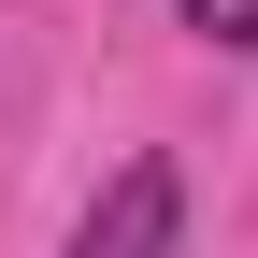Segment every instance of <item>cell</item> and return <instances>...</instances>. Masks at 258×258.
<instances>
[{
	"label": "cell",
	"instance_id": "1",
	"mask_svg": "<svg viewBox=\"0 0 258 258\" xmlns=\"http://www.w3.org/2000/svg\"><path fill=\"white\" fill-rule=\"evenodd\" d=\"M172 244H186V172L172 158H115V186L86 201L72 258H172Z\"/></svg>",
	"mask_w": 258,
	"mask_h": 258
},
{
	"label": "cell",
	"instance_id": "2",
	"mask_svg": "<svg viewBox=\"0 0 258 258\" xmlns=\"http://www.w3.org/2000/svg\"><path fill=\"white\" fill-rule=\"evenodd\" d=\"M186 29H201V43H230V57H244V43H258V0H186Z\"/></svg>",
	"mask_w": 258,
	"mask_h": 258
}]
</instances>
